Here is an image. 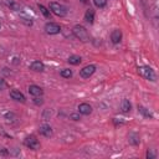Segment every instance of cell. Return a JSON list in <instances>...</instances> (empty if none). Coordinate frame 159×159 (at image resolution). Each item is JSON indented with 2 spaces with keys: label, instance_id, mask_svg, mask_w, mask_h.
Instances as JSON below:
<instances>
[{
  "label": "cell",
  "instance_id": "6da1fadb",
  "mask_svg": "<svg viewBox=\"0 0 159 159\" xmlns=\"http://www.w3.org/2000/svg\"><path fill=\"white\" fill-rule=\"evenodd\" d=\"M72 34L75 35V37H77L78 40H81V41H83V42L89 41L88 31H87L86 27L82 26V25H75V26L72 27Z\"/></svg>",
  "mask_w": 159,
  "mask_h": 159
},
{
  "label": "cell",
  "instance_id": "7a4b0ae2",
  "mask_svg": "<svg viewBox=\"0 0 159 159\" xmlns=\"http://www.w3.org/2000/svg\"><path fill=\"white\" fill-rule=\"evenodd\" d=\"M48 10H50L52 14H55L56 16H58V17H63V16L67 15V7L63 6V5H61L60 2H55V1L50 2Z\"/></svg>",
  "mask_w": 159,
  "mask_h": 159
},
{
  "label": "cell",
  "instance_id": "3957f363",
  "mask_svg": "<svg viewBox=\"0 0 159 159\" xmlns=\"http://www.w3.org/2000/svg\"><path fill=\"white\" fill-rule=\"evenodd\" d=\"M137 70H138V73L142 77H144L145 80H149L152 82H154L157 80V75H155V72H154V70L152 67H149V66H139Z\"/></svg>",
  "mask_w": 159,
  "mask_h": 159
},
{
  "label": "cell",
  "instance_id": "277c9868",
  "mask_svg": "<svg viewBox=\"0 0 159 159\" xmlns=\"http://www.w3.org/2000/svg\"><path fill=\"white\" fill-rule=\"evenodd\" d=\"M24 144H25V147H27V148H30V149H32V150H37V149H40V142L37 140V138L35 137V135H27L25 139H24Z\"/></svg>",
  "mask_w": 159,
  "mask_h": 159
},
{
  "label": "cell",
  "instance_id": "5b68a950",
  "mask_svg": "<svg viewBox=\"0 0 159 159\" xmlns=\"http://www.w3.org/2000/svg\"><path fill=\"white\" fill-rule=\"evenodd\" d=\"M45 31L48 35H57L61 31V26L58 24H56V22H47L45 25Z\"/></svg>",
  "mask_w": 159,
  "mask_h": 159
},
{
  "label": "cell",
  "instance_id": "8992f818",
  "mask_svg": "<svg viewBox=\"0 0 159 159\" xmlns=\"http://www.w3.org/2000/svg\"><path fill=\"white\" fill-rule=\"evenodd\" d=\"M94 72H96V66L94 65H87L82 70H80V76L82 78H89Z\"/></svg>",
  "mask_w": 159,
  "mask_h": 159
},
{
  "label": "cell",
  "instance_id": "52a82bcc",
  "mask_svg": "<svg viewBox=\"0 0 159 159\" xmlns=\"http://www.w3.org/2000/svg\"><path fill=\"white\" fill-rule=\"evenodd\" d=\"M29 93L34 97H37V96H42L43 94V89L37 86V84H30L29 86Z\"/></svg>",
  "mask_w": 159,
  "mask_h": 159
},
{
  "label": "cell",
  "instance_id": "ba28073f",
  "mask_svg": "<svg viewBox=\"0 0 159 159\" xmlns=\"http://www.w3.org/2000/svg\"><path fill=\"white\" fill-rule=\"evenodd\" d=\"M10 97H11L14 101H17V102H21V103H24V102L26 101L25 96H24L20 91H17V89H11V91H10Z\"/></svg>",
  "mask_w": 159,
  "mask_h": 159
},
{
  "label": "cell",
  "instance_id": "9c48e42d",
  "mask_svg": "<svg viewBox=\"0 0 159 159\" xmlns=\"http://www.w3.org/2000/svg\"><path fill=\"white\" fill-rule=\"evenodd\" d=\"M39 132L41 135L46 137V138H50L52 137V128L48 125V124H41L40 128H39Z\"/></svg>",
  "mask_w": 159,
  "mask_h": 159
},
{
  "label": "cell",
  "instance_id": "30bf717a",
  "mask_svg": "<svg viewBox=\"0 0 159 159\" xmlns=\"http://www.w3.org/2000/svg\"><path fill=\"white\" fill-rule=\"evenodd\" d=\"M122 37H123V34L119 29H114L111 34V40L113 43H119L122 41Z\"/></svg>",
  "mask_w": 159,
  "mask_h": 159
},
{
  "label": "cell",
  "instance_id": "8fae6325",
  "mask_svg": "<svg viewBox=\"0 0 159 159\" xmlns=\"http://www.w3.org/2000/svg\"><path fill=\"white\" fill-rule=\"evenodd\" d=\"M30 68L32 71H35V72H42V71H45V65H43V62L36 60V61H32L31 62Z\"/></svg>",
  "mask_w": 159,
  "mask_h": 159
},
{
  "label": "cell",
  "instance_id": "7c38bea8",
  "mask_svg": "<svg viewBox=\"0 0 159 159\" xmlns=\"http://www.w3.org/2000/svg\"><path fill=\"white\" fill-rule=\"evenodd\" d=\"M78 113L83 114V116H88L92 113V107L88 103H81L78 106Z\"/></svg>",
  "mask_w": 159,
  "mask_h": 159
},
{
  "label": "cell",
  "instance_id": "4fadbf2b",
  "mask_svg": "<svg viewBox=\"0 0 159 159\" xmlns=\"http://www.w3.org/2000/svg\"><path fill=\"white\" fill-rule=\"evenodd\" d=\"M128 142H129V144H132V145H138L139 142H140V139H139V134L135 133V132L129 133V135H128Z\"/></svg>",
  "mask_w": 159,
  "mask_h": 159
},
{
  "label": "cell",
  "instance_id": "5bb4252c",
  "mask_svg": "<svg viewBox=\"0 0 159 159\" xmlns=\"http://www.w3.org/2000/svg\"><path fill=\"white\" fill-rule=\"evenodd\" d=\"M130 109H132V103L129 102V99H122V102H120V111L123 112V113H128V112H130Z\"/></svg>",
  "mask_w": 159,
  "mask_h": 159
},
{
  "label": "cell",
  "instance_id": "9a60e30c",
  "mask_svg": "<svg viewBox=\"0 0 159 159\" xmlns=\"http://www.w3.org/2000/svg\"><path fill=\"white\" fill-rule=\"evenodd\" d=\"M138 112H139L144 118H153V117H154L153 113H152L148 108H145L144 106H138Z\"/></svg>",
  "mask_w": 159,
  "mask_h": 159
},
{
  "label": "cell",
  "instance_id": "2e32d148",
  "mask_svg": "<svg viewBox=\"0 0 159 159\" xmlns=\"http://www.w3.org/2000/svg\"><path fill=\"white\" fill-rule=\"evenodd\" d=\"M84 20H86L88 24H93V22H94V11H93L92 9L86 10V12H84Z\"/></svg>",
  "mask_w": 159,
  "mask_h": 159
},
{
  "label": "cell",
  "instance_id": "e0dca14e",
  "mask_svg": "<svg viewBox=\"0 0 159 159\" xmlns=\"http://www.w3.org/2000/svg\"><path fill=\"white\" fill-rule=\"evenodd\" d=\"M67 61H68L70 65H75V66H76V65H80V63H81L82 58H81L78 55H71Z\"/></svg>",
  "mask_w": 159,
  "mask_h": 159
},
{
  "label": "cell",
  "instance_id": "ac0fdd59",
  "mask_svg": "<svg viewBox=\"0 0 159 159\" xmlns=\"http://www.w3.org/2000/svg\"><path fill=\"white\" fill-rule=\"evenodd\" d=\"M5 2H6V5L11 9V10H14V11H20V4H17L16 1H14V0H5Z\"/></svg>",
  "mask_w": 159,
  "mask_h": 159
},
{
  "label": "cell",
  "instance_id": "d6986e66",
  "mask_svg": "<svg viewBox=\"0 0 159 159\" xmlns=\"http://www.w3.org/2000/svg\"><path fill=\"white\" fill-rule=\"evenodd\" d=\"M60 75H61L63 78H71V77H72V71H71L70 68H63V70H61Z\"/></svg>",
  "mask_w": 159,
  "mask_h": 159
},
{
  "label": "cell",
  "instance_id": "ffe728a7",
  "mask_svg": "<svg viewBox=\"0 0 159 159\" xmlns=\"http://www.w3.org/2000/svg\"><path fill=\"white\" fill-rule=\"evenodd\" d=\"M39 9H40V11L42 12V15L45 16V17H50V10L46 7V6H43L42 4H39Z\"/></svg>",
  "mask_w": 159,
  "mask_h": 159
},
{
  "label": "cell",
  "instance_id": "44dd1931",
  "mask_svg": "<svg viewBox=\"0 0 159 159\" xmlns=\"http://www.w3.org/2000/svg\"><path fill=\"white\" fill-rule=\"evenodd\" d=\"M93 4L99 7V9H103L106 5H107V0H93Z\"/></svg>",
  "mask_w": 159,
  "mask_h": 159
},
{
  "label": "cell",
  "instance_id": "7402d4cb",
  "mask_svg": "<svg viewBox=\"0 0 159 159\" xmlns=\"http://www.w3.org/2000/svg\"><path fill=\"white\" fill-rule=\"evenodd\" d=\"M22 22L25 24V25H27V26H31L32 25V19L30 17V16H25V15H22Z\"/></svg>",
  "mask_w": 159,
  "mask_h": 159
},
{
  "label": "cell",
  "instance_id": "603a6c76",
  "mask_svg": "<svg viewBox=\"0 0 159 159\" xmlns=\"http://www.w3.org/2000/svg\"><path fill=\"white\" fill-rule=\"evenodd\" d=\"M34 103L36 106H42L43 104V99H42V96H37L34 98Z\"/></svg>",
  "mask_w": 159,
  "mask_h": 159
},
{
  "label": "cell",
  "instance_id": "cb8c5ba5",
  "mask_svg": "<svg viewBox=\"0 0 159 159\" xmlns=\"http://www.w3.org/2000/svg\"><path fill=\"white\" fill-rule=\"evenodd\" d=\"M5 118L9 120H14V119H16V116L12 112H7V113H5Z\"/></svg>",
  "mask_w": 159,
  "mask_h": 159
},
{
  "label": "cell",
  "instance_id": "d4e9b609",
  "mask_svg": "<svg viewBox=\"0 0 159 159\" xmlns=\"http://www.w3.org/2000/svg\"><path fill=\"white\" fill-rule=\"evenodd\" d=\"M70 118H71L72 120H80V119H81L80 113H71V114H70Z\"/></svg>",
  "mask_w": 159,
  "mask_h": 159
},
{
  "label": "cell",
  "instance_id": "484cf974",
  "mask_svg": "<svg viewBox=\"0 0 159 159\" xmlns=\"http://www.w3.org/2000/svg\"><path fill=\"white\" fill-rule=\"evenodd\" d=\"M147 158H148V159H154V158H155V153H154L152 149H148V152H147Z\"/></svg>",
  "mask_w": 159,
  "mask_h": 159
},
{
  "label": "cell",
  "instance_id": "4316f807",
  "mask_svg": "<svg viewBox=\"0 0 159 159\" xmlns=\"http://www.w3.org/2000/svg\"><path fill=\"white\" fill-rule=\"evenodd\" d=\"M0 155H2V157L9 155V150L6 148H4V147H0Z\"/></svg>",
  "mask_w": 159,
  "mask_h": 159
},
{
  "label": "cell",
  "instance_id": "83f0119b",
  "mask_svg": "<svg viewBox=\"0 0 159 159\" xmlns=\"http://www.w3.org/2000/svg\"><path fill=\"white\" fill-rule=\"evenodd\" d=\"M5 86H6V83H5V80H4L2 77H0V91H2V89L5 88Z\"/></svg>",
  "mask_w": 159,
  "mask_h": 159
},
{
  "label": "cell",
  "instance_id": "f1b7e54d",
  "mask_svg": "<svg viewBox=\"0 0 159 159\" xmlns=\"http://www.w3.org/2000/svg\"><path fill=\"white\" fill-rule=\"evenodd\" d=\"M81 2H82V4H87V2H88V0H81Z\"/></svg>",
  "mask_w": 159,
  "mask_h": 159
},
{
  "label": "cell",
  "instance_id": "f546056e",
  "mask_svg": "<svg viewBox=\"0 0 159 159\" xmlns=\"http://www.w3.org/2000/svg\"><path fill=\"white\" fill-rule=\"evenodd\" d=\"M0 29H1V24H0Z\"/></svg>",
  "mask_w": 159,
  "mask_h": 159
}]
</instances>
